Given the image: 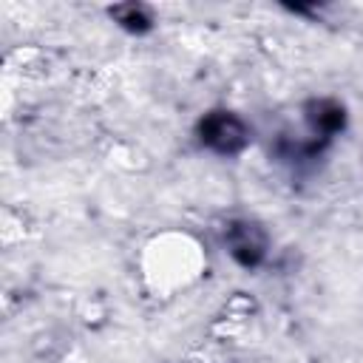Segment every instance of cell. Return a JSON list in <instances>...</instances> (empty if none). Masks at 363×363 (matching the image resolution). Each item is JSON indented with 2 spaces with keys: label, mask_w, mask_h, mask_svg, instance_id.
<instances>
[{
  "label": "cell",
  "mask_w": 363,
  "mask_h": 363,
  "mask_svg": "<svg viewBox=\"0 0 363 363\" xmlns=\"http://www.w3.org/2000/svg\"><path fill=\"white\" fill-rule=\"evenodd\" d=\"M199 136L207 147H213L216 153H238L247 139H250V130L247 125L230 113V111H216V113H207L201 122H199Z\"/></svg>",
  "instance_id": "6da1fadb"
},
{
  "label": "cell",
  "mask_w": 363,
  "mask_h": 363,
  "mask_svg": "<svg viewBox=\"0 0 363 363\" xmlns=\"http://www.w3.org/2000/svg\"><path fill=\"white\" fill-rule=\"evenodd\" d=\"M227 247L233 252V258L244 267H255L264 258L267 250V235L258 224L252 221H233L227 227Z\"/></svg>",
  "instance_id": "7a4b0ae2"
},
{
  "label": "cell",
  "mask_w": 363,
  "mask_h": 363,
  "mask_svg": "<svg viewBox=\"0 0 363 363\" xmlns=\"http://www.w3.org/2000/svg\"><path fill=\"white\" fill-rule=\"evenodd\" d=\"M312 108H315V113H309V119H312L315 130H320L323 136H329V133L343 128V105H337L332 99H320Z\"/></svg>",
  "instance_id": "3957f363"
},
{
  "label": "cell",
  "mask_w": 363,
  "mask_h": 363,
  "mask_svg": "<svg viewBox=\"0 0 363 363\" xmlns=\"http://www.w3.org/2000/svg\"><path fill=\"white\" fill-rule=\"evenodd\" d=\"M111 14L125 26V28H130V31H145L147 26H150V17H147V11L142 9V6H136V3H128V6H116V9H111Z\"/></svg>",
  "instance_id": "277c9868"
}]
</instances>
